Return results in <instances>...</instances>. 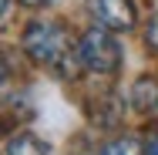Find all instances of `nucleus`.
<instances>
[{
	"instance_id": "obj_1",
	"label": "nucleus",
	"mask_w": 158,
	"mask_h": 155,
	"mask_svg": "<svg viewBox=\"0 0 158 155\" xmlns=\"http://www.w3.org/2000/svg\"><path fill=\"white\" fill-rule=\"evenodd\" d=\"M24 51L40 64L64 67V61L71 58V41H67V34H64L61 24L37 20V24H31L24 31Z\"/></svg>"
},
{
	"instance_id": "obj_2",
	"label": "nucleus",
	"mask_w": 158,
	"mask_h": 155,
	"mask_svg": "<svg viewBox=\"0 0 158 155\" xmlns=\"http://www.w3.org/2000/svg\"><path fill=\"white\" fill-rule=\"evenodd\" d=\"M77 58L94 74H114L118 64H121V47L104 27H94L77 41Z\"/></svg>"
},
{
	"instance_id": "obj_3",
	"label": "nucleus",
	"mask_w": 158,
	"mask_h": 155,
	"mask_svg": "<svg viewBox=\"0 0 158 155\" xmlns=\"http://www.w3.org/2000/svg\"><path fill=\"white\" fill-rule=\"evenodd\" d=\"M91 17L104 31H131L135 27L131 0H91Z\"/></svg>"
},
{
	"instance_id": "obj_4",
	"label": "nucleus",
	"mask_w": 158,
	"mask_h": 155,
	"mask_svg": "<svg viewBox=\"0 0 158 155\" xmlns=\"http://www.w3.org/2000/svg\"><path fill=\"white\" fill-rule=\"evenodd\" d=\"M7 155H47V145L37 135H31V131H20L17 138H10Z\"/></svg>"
},
{
	"instance_id": "obj_5",
	"label": "nucleus",
	"mask_w": 158,
	"mask_h": 155,
	"mask_svg": "<svg viewBox=\"0 0 158 155\" xmlns=\"http://www.w3.org/2000/svg\"><path fill=\"white\" fill-rule=\"evenodd\" d=\"M104 155H141V152H138V145H135V142L118 138V142H111V145L104 149Z\"/></svg>"
},
{
	"instance_id": "obj_6",
	"label": "nucleus",
	"mask_w": 158,
	"mask_h": 155,
	"mask_svg": "<svg viewBox=\"0 0 158 155\" xmlns=\"http://www.w3.org/2000/svg\"><path fill=\"white\" fill-rule=\"evenodd\" d=\"M148 41H152V47H158V17H152V24H148Z\"/></svg>"
},
{
	"instance_id": "obj_7",
	"label": "nucleus",
	"mask_w": 158,
	"mask_h": 155,
	"mask_svg": "<svg viewBox=\"0 0 158 155\" xmlns=\"http://www.w3.org/2000/svg\"><path fill=\"white\" fill-rule=\"evenodd\" d=\"M145 155H158V135H152V138L145 142Z\"/></svg>"
},
{
	"instance_id": "obj_8",
	"label": "nucleus",
	"mask_w": 158,
	"mask_h": 155,
	"mask_svg": "<svg viewBox=\"0 0 158 155\" xmlns=\"http://www.w3.org/2000/svg\"><path fill=\"white\" fill-rule=\"evenodd\" d=\"M20 3H27V7H44L47 0H20Z\"/></svg>"
},
{
	"instance_id": "obj_9",
	"label": "nucleus",
	"mask_w": 158,
	"mask_h": 155,
	"mask_svg": "<svg viewBox=\"0 0 158 155\" xmlns=\"http://www.w3.org/2000/svg\"><path fill=\"white\" fill-rule=\"evenodd\" d=\"M3 14H7V0H0V17H3Z\"/></svg>"
},
{
	"instance_id": "obj_10",
	"label": "nucleus",
	"mask_w": 158,
	"mask_h": 155,
	"mask_svg": "<svg viewBox=\"0 0 158 155\" xmlns=\"http://www.w3.org/2000/svg\"><path fill=\"white\" fill-rule=\"evenodd\" d=\"M0 84H3V67H0Z\"/></svg>"
}]
</instances>
